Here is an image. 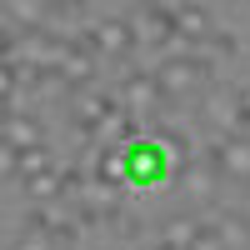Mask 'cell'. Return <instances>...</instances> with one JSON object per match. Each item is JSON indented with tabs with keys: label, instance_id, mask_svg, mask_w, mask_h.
<instances>
[{
	"label": "cell",
	"instance_id": "ffe728a7",
	"mask_svg": "<svg viewBox=\"0 0 250 250\" xmlns=\"http://www.w3.org/2000/svg\"><path fill=\"white\" fill-rule=\"evenodd\" d=\"M190 250H225V245H220V235L210 230V225H200V230H195V240H190Z\"/></svg>",
	"mask_w": 250,
	"mask_h": 250
},
{
	"label": "cell",
	"instance_id": "cb8c5ba5",
	"mask_svg": "<svg viewBox=\"0 0 250 250\" xmlns=\"http://www.w3.org/2000/svg\"><path fill=\"white\" fill-rule=\"evenodd\" d=\"M150 250H175V245H165V240H155V245H150Z\"/></svg>",
	"mask_w": 250,
	"mask_h": 250
},
{
	"label": "cell",
	"instance_id": "ba28073f",
	"mask_svg": "<svg viewBox=\"0 0 250 250\" xmlns=\"http://www.w3.org/2000/svg\"><path fill=\"white\" fill-rule=\"evenodd\" d=\"M115 105H120L115 90H75V120H80V130H90V135H95Z\"/></svg>",
	"mask_w": 250,
	"mask_h": 250
},
{
	"label": "cell",
	"instance_id": "7402d4cb",
	"mask_svg": "<svg viewBox=\"0 0 250 250\" xmlns=\"http://www.w3.org/2000/svg\"><path fill=\"white\" fill-rule=\"evenodd\" d=\"M235 100H240V130H250V85H240Z\"/></svg>",
	"mask_w": 250,
	"mask_h": 250
},
{
	"label": "cell",
	"instance_id": "4fadbf2b",
	"mask_svg": "<svg viewBox=\"0 0 250 250\" xmlns=\"http://www.w3.org/2000/svg\"><path fill=\"white\" fill-rule=\"evenodd\" d=\"M185 190L190 195H215V185H220V175H215V165H210V155H195L190 165H185Z\"/></svg>",
	"mask_w": 250,
	"mask_h": 250
},
{
	"label": "cell",
	"instance_id": "30bf717a",
	"mask_svg": "<svg viewBox=\"0 0 250 250\" xmlns=\"http://www.w3.org/2000/svg\"><path fill=\"white\" fill-rule=\"evenodd\" d=\"M0 140L15 145V150H25V145H40V120L25 115V110H5V120H0Z\"/></svg>",
	"mask_w": 250,
	"mask_h": 250
},
{
	"label": "cell",
	"instance_id": "8992f818",
	"mask_svg": "<svg viewBox=\"0 0 250 250\" xmlns=\"http://www.w3.org/2000/svg\"><path fill=\"white\" fill-rule=\"evenodd\" d=\"M210 165H215L220 185L225 180H230V185H250V140L245 135H225L210 150Z\"/></svg>",
	"mask_w": 250,
	"mask_h": 250
},
{
	"label": "cell",
	"instance_id": "e0dca14e",
	"mask_svg": "<svg viewBox=\"0 0 250 250\" xmlns=\"http://www.w3.org/2000/svg\"><path fill=\"white\" fill-rule=\"evenodd\" d=\"M45 165H55L45 145H25V150L15 155V180H30V175H40V170H45Z\"/></svg>",
	"mask_w": 250,
	"mask_h": 250
},
{
	"label": "cell",
	"instance_id": "7a4b0ae2",
	"mask_svg": "<svg viewBox=\"0 0 250 250\" xmlns=\"http://www.w3.org/2000/svg\"><path fill=\"white\" fill-rule=\"evenodd\" d=\"M175 170V155L155 135H135L125 145V185H165Z\"/></svg>",
	"mask_w": 250,
	"mask_h": 250
},
{
	"label": "cell",
	"instance_id": "7c38bea8",
	"mask_svg": "<svg viewBox=\"0 0 250 250\" xmlns=\"http://www.w3.org/2000/svg\"><path fill=\"white\" fill-rule=\"evenodd\" d=\"M95 180L100 185H110V190H125V145H100V155H95Z\"/></svg>",
	"mask_w": 250,
	"mask_h": 250
},
{
	"label": "cell",
	"instance_id": "52a82bcc",
	"mask_svg": "<svg viewBox=\"0 0 250 250\" xmlns=\"http://www.w3.org/2000/svg\"><path fill=\"white\" fill-rule=\"evenodd\" d=\"M205 120H210V130H220V135L240 130V100H235V90L205 85Z\"/></svg>",
	"mask_w": 250,
	"mask_h": 250
},
{
	"label": "cell",
	"instance_id": "277c9868",
	"mask_svg": "<svg viewBox=\"0 0 250 250\" xmlns=\"http://www.w3.org/2000/svg\"><path fill=\"white\" fill-rule=\"evenodd\" d=\"M115 100H120V110H130V115H140V120H155V115L165 110V95H160V85H155L150 70H130V75L115 85Z\"/></svg>",
	"mask_w": 250,
	"mask_h": 250
},
{
	"label": "cell",
	"instance_id": "9a60e30c",
	"mask_svg": "<svg viewBox=\"0 0 250 250\" xmlns=\"http://www.w3.org/2000/svg\"><path fill=\"white\" fill-rule=\"evenodd\" d=\"M160 230H165V235H160L165 245H175V250H190V240H195V230H200V220H195V215H170V220L160 225Z\"/></svg>",
	"mask_w": 250,
	"mask_h": 250
},
{
	"label": "cell",
	"instance_id": "3957f363",
	"mask_svg": "<svg viewBox=\"0 0 250 250\" xmlns=\"http://www.w3.org/2000/svg\"><path fill=\"white\" fill-rule=\"evenodd\" d=\"M125 25L135 30V45H170L175 40V20H170V5L165 0H140V5H130V15H125Z\"/></svg>",
	"mask_w": 250,
	"mask_h": 250
},
{
	"label": "cell",
	"instance_id": "d6986e66",
	"mask_svg": "<svg viewBox=\"0 0 250 250\" xmlns=\"http://www.w3.org/2000/svg\"><path fill=\"white\" fill-rule=\"evenodd\" d=\"M15 85H20V70L0 60V100H10V95H15Z\"/></svg>",
	"mask_w": 250,
	"mask_h": 250
},
{
	"label": "cell",
	"instance_id": "6da1fadb",
	"mask_svg": "<svg viewBox=\"0 0 250 250\" xmlns=\"http://www.w3.org/2000/svg\"><path fill=\"white\" fill-rule=\"evenodd\" d=\"M150 75H155V85L165 95V105H190V100H200L205 85L215 80V65L190 45V50H180V55H165Z\"/></svg>",
	"mask_w": 250,
	"mask_h": 250
},
{
	"label": "cell",
	"instance_id": "ac0fdd59",
	"mask_svg": "<svg viewBox=\"0 0 250 250\" xmlns=\"http://www.w3.org/2000/svg\"><path fill=\"white\" fill-rule=\"evenodd\" d=\"M15 250H70V240H60L55 230H40V225H25V235L15 240Z\"/></svg>",
	"mask_w": 250,
	"mask_h": 250
},
{
	"label": "cell",
	"instance_id": "9c48e42d",
	"mask_svg": "<svg viewBox=\"0 0 250 250\" xmlns=\"http://www.w3.org/2000/svg\"><path fill=\"white\" fill-rule=\"evenodd\" d=\"M170 20H175V40H185V45H200V40L215 30L205 5H170Z\"/></svg>",
	"mask_w": 250,
	"mask_h": 250
},
{
	"label": "cell",
	"instance_id": "603a6c76",
	"mask_svg": "<svg viewBox=\"0 0 250 250\" xmlns=\"http://www.w3.org/2000/svg\"><path fill=\"white\" fill-rule=\"evenodd\" d=\"M0 60H10V30L0 25Z\"/></svg>",
	"mask_w": 250,
	"mask_h": 250
},
{
	"label": "cell",
	"instance_id": "5b68a950",
	"mask_svg": "<svg viewBox=\"0 0 250 250\" xmlns=\"http://www.w3.org/2000/svg\"><path fill=\"white\" fill-rule=\"evenodd\" d=\"M85 45L95 50V60H130L135 55V30L125 20H95L85 30Z\"/></svg>",
	"mask_w": 250,
	"mask_h": 250
},
{
	"label": "cell",
	"instance_id": "8fae6325",
	"mask_svg": "<svg viewBox=\"0 0 250 250\" xmlns=\"http://www.w3.org/2000/svg\"><path fill=\"white\" fill-rule=\"evenodd\" d=\"M210 230L220 235L225 250H250V215H240V210H220Z\"/></svg>",
	"mask_w": 250,
	"mask_h": 250
},
{
	"label": "cell",
	"instance_id": "5bb4252c",
	"mask_svg": "<svg viewBox=\"0 0 250 250\" xmlns=\"http://www.w3.org/2000/svg\"><path fill=\"white\" fill-rule=\"evenodd\" d=\"M25 190H30V200H60V195H65V170L45 165L40 175H30V180H25Z\"/></svg>",
	"mask_w": 250,
	"mask_h": 250
},
{
	"label": "cell",
	"instance_id": "2e32d148",
	"mask_svg": "<svg viewBox=\"0 0 250 250\" xmlns=\"http://www.w3.org/2000/svg\"><path fill=\"white\" fill-rule=\"evenodd\" d=\"M0 5H5L20 25H35V30L50 20V0H0Z\"/></svg>",
	"mask_w": 250,
	"mask_h": 250
},
{
	"label": "cell",
	"instance_id": "44dd1931",
	"mask_svg": "<svg viewBox=\"0 0 250 250\" xmlns=\"http://www.w3.org/2000/svg\"><path fill=\"white\" fill-rule=\"evenodd\" d=\"M15 145H5V140H0V180H15Z\"/></svg>",
	"mask_w": 250,
	"mask_h": 250
}]
</instances>
